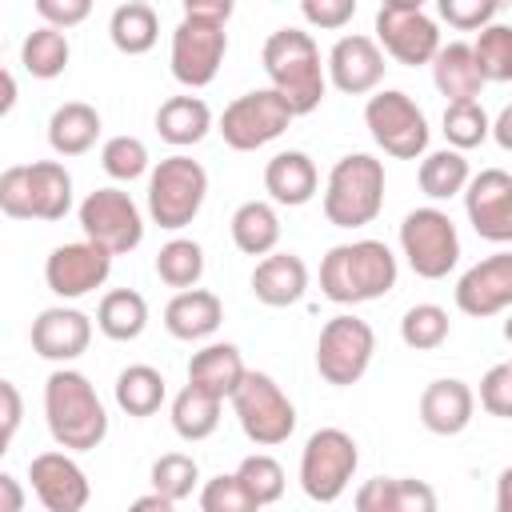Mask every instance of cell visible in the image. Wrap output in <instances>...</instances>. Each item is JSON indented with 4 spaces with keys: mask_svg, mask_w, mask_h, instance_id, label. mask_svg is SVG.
I'll return each instance as SVG.
<instances>
[{
    "mask_svg": "<svg viewBox=\"0 0 512 512\" xmlns=\"http://www.w3.org/2000/svg\"><path fill=\"white\" fill-rule=\"evenodd\" d=\"M356 508L360 512H396V480L392 476H376V480L360 484Z\"/></svg>",
    "mask_w": 512,
    "mask_h": 512,
    "instance_id": "f907efd6",
    "label": "cell"
},
{
    "mask_svg": "<svg viewBox=\"0 0 512 512\" xmlns=\"http://www.w3.org/2000/svg\"><path fill=\"white\" fill-rule=\"evenodd\" d=\"M96 328L108 340H116V344L136 340L148 328V300L136 288H112V292H104L100 304H96Z\"/></svg>",
    "mask_w": 512,
    "mask_h": 512,
    "instance_id": "d6a6232c",
    "label": "cell"
},
{
    "mask_svg": "<svg viewBox=\"0 0 512 512\" xmlns=\"http://www.w3.org/2000/svg\"><path fill=\"white\" fill-rule=\"evenodd\" d=\"M132 508H136V512H148V508H156V512H172L176 504H172V500H168L164 492H156V488H152V496H140V500H136Z\"/></svg>",
    "mask_w": 512,
    "mask_h": 512,
    "instance_id": "6f0895ef",
    "label": "cell"
},
{
    "mask_svg": "<svg viewBox=\"0 0 512 512\" xmlns=\"http://www.w3.org/2000/svg\"><path fill=\"white\" fill-rule=\"evenodd\" d=\"M432 4H436L440 20L448 28H456V32H480L484 24L496 20V12H500L504 0H432Z\"/></svg>",
    "mask_w": 512,
    "mask_h": 512,
    "instance_id": "f6af8a7d",
    "label": "cell"
},
{
    "mask_svg": "<svg viewBox=\"0 0 512 512\" xmlns=\"http://www.w3.org/2000/svg\"><path fill=\"white\" fill-rule=\"evenodd\" d=\"M228 228H232V244L244 256H268L280 244V216H276V208L268 200H244L232 212Z\"/></svg>",
    "mask_w": 512,
    "mask_h": 512,
    "instance_id": "1f68e13d",
    "label": "cell"
},
{
    "mask_svg": "<svg viewBox=\"0 0 512 512\" xmlns=\"http://www.w3.org/2000/svg\"><path fill=\"white\" fill-rule=\"evenodd\" d=\"M260 64L268 84L292 104L296 116L320 108L328 92V64H320V48L304 28H276L260 48Z\"/></svg>",
    "mask_w": 512,
    "mask_h": 512,
    "instance_id": "7a4b0ae2",
    "label": "cell"
},
{
    "mask_svg": "<svg viewBox=\"0 0 512 512\" xmlns=\"http://www.w3.org/2000/svg\"><path fill=\"white\" fill-rule=\"evenodd\" d=\"M68 60H72V44H68L64 28L40 24V28H32V32L24 36V44H20V64H24V72L36 76V80H56V76H64Z\"/></svg>",
    "mask_w": 512,
    "mask_h": 512,
    "instance_id": "e575fe53",
    "label": "cell"
},
{
    "mask_svg": "<svg viewBox=\"0 0 512 512\" xmlns=\"http://www.w3.org/2000/svg\"><path fill=\"white\" fill-rule=\"evenodd\" d=\"M432 84L444 100H480L488 80L480 76L472 44H464V40L440 44V52L432 56Z\"/></svg>",
    "mask_w": 512,
    "mask_h": 512,
    "instance_id": "484cf974",
    "label": "cell"
},
{
    "mask_svg": "<svg viewBox=\"0 0 512 512\" xmlns=\"http://www.w3.org/2000/svg\"><path fill=\"white\" fill-rule=\"evenodd\" d=\"M324 220L332 228H364L384 208V164L368 152H348L324 180Z\"/></svg>",
    "mask_w": 512,
    "mask_h": 512,
    "instance_id": "5b68a950",
    "label": "cell"
},
{
    "mask_svg": "<svg viewBox=\"0 0 512 512\" xmlns=\"http://www.w3.org/2000/svg\"><path fill=\"white\" fill-rule=\"evenodd\" d=\"M496 512H512V464L496 476Z\"/></svg>",
    "mask_w": 512,
    "mask_h": 512,
    "instance_id": "9f6ffc18",
    "label": "cell"
},
{
    "mask_svg": "<svg viewBox=\"0 0 512 512\" xmlns=\"http://www.w3.org/2000/svg\"><path fill=\"white\" fill-rule=\"evenodd\" d=\"M376 356V332L368 320L340 312L332 316L316 336V372L332 388H352L364 380Z\"/></svg>",
    "mask_w": 512,
    "mask_h": 512,
    "instance_id": "8fae6325",
    "label": "cell"
},
{
    "mask_svg": "<svg viewBox=\"0 0 512 512\" xmlns=\"http://www.w3.org/2000/svg\"><path fill=\"white\" fill-rule=\"evenodd\" d=\"M508 4H512V0H508Z\"/></svg>",
    "mask_w": 512,
    "mask_h": 512,
    "instance_id": "be15d7a7",
    "label": "cell"
},
{
    "mask_svg": "<svg viewBox=\"0 0 512 512\" xmlns=\"http://www.w3.org/2000/svg\"><path fill=\"white\" fill-rule=\"evenodd\" d=\"M112 392H116L120 412H128V416H136V420L156 416L160 404H164V396H168L164 376H160L152 364H128V368L116 376V388H112Z\"/></svg>",
    "mask_w": 512,
    "mask_h": 512,
    "instance_id": "d590c367",
    "label": "cell"
},
{
    "mask_svg": "<svg viewBox=\"0 0 512 512\" xmlns=\"http://www.w3.org/2000/svg\"><path fill=\"white\" fill-rule=\"evenodd\" d=\"M376 44L396 64L420 68V64H432V56L440 52V24L424 8H388V4H380Z\"/></svg>",
    "mask_w": 512,
    "mask_h": 512,
    "instance_id": "2e32d148",
    "label": "cell"
},
{
    "mask_svg": "<svg viewBox=\"0 0 512 512\" xmlns=\"http://www.w3.org/2000/svg\"><path fill=\"white\" fill-rule=\"evenodd\" d=\"M292 120H296L292 104L268 84V88H256V92L236 96V100L220 112L216 132L224 136V144H228L232 152H256V148L272 144L276 136H284Z\"/></svg>",
    "mask_w": 512,
    "mask_h": 512,
    "instance_id": "7c38bea8",
    "label": "cell"
},
{
    "mask_svg": "<svg viewBox=\"0 0 512 512\" xmlns=\"http://www.w3.org/2000/svg\"><path fill=\"white\" fill-rule=\"evenodd\" d=\"M224 320V304L208 288H180L164 308V328L172 340H208Z\"/></svg>",
    "mask_w": 512,
    "mask_h": 512,
    "instance_id": "cb8c5ba5",
    "label": "cell"
},
{
    "mask_svg": "<svg viewBox=\"0 0 512 512\" xmlns=\"http://www.w3.org/2000/svg\"><path fill=\"white\" fill-rule=\"evenodd\" d=\"M380 4H388V8H424L428 0H380Z\"/></svg>",
    "mask_w": 512,
    "mask_h": 512,
    "instance_id": "91938a15",
    "label": "cell"
},
{
    "mask_svg": "<svg viewBox=\"0 0 512 512\" xmlns=\"http://www.w3.org/2000/svg\"><path fill=\"white\" fill-rule=\"evenodd\" d=\"M472 180V168L464 160L460 148H436V152H424L420 156V168H416V184L428 200H452V196H464Z\"/></svg>",
    "mask_w": 512,
    "mask_h": 512,
    "instance_id": "4dcf8cb0",
    "label": "cell"
},
{
    "mask_svg": "<svg viewBox=\"0 0 512 512\" xmlns=\"http://www.w3.org/2000/svg\"><path fill=\"white\" fill-rule=\"evenodd\" d=\"M12 104H16V76H12V72H4V100H0V116H8V112H12Z\"/></svg>",
    "mask_w": 512,
    "mask_h": 512,
    "instance_id": "680465c9",
    "label": "cell"
},
{
    "mask_svg": "<svg viewBox=\"0 0 512 512\" xmlns=\"http://www.w3.org/2000/svg\"><path fill=\"white\" fill-rule=\"evenodd\" d=\"M24 508V488L12 472H0V512H20Z\"/></svg>",
    "mask_w": 512,
    "mask_h": 512,
    "instance_id": "db71d44e",
    "label": "cell"
},
{
    "mask_svg": "<svg viewBox=\"0 0 512 512\" xmlns=\"http://www.w3.org/2000/svg\"><path fill=\"white\" fill-rule=\"evenodd\" d=\"M228 56V32L220 20H204V16H184L172 32V52H168V64H172V76L184 84V88H208L220 72Z\"/></svg>",
    "mask_w": 512,
    "mask_h": 512,
    "instance_id": "5bb4252c",
    "label": "cell"
},
{
    "mask_svg": "<svg viewBox=\"0 0 512 512\" xmlns=\"http://www.w3.org/2000/svg\"><path fill=\"white\" fill-rule=\"evenodd\" d=\"M44 420L56 448H68V452H92L108 436L104 400L96 396L92 380L68 364H60L44 380Z\"/></svg>",
    "mask_w": 512,
    "mask_h": 512,
    "instance_id": "6da1fadb",
    "label": "cell"
},
{
    "mask_svg": "<svg viewBox=\"0 0 512 512\" xmlns=\"http://www.w3.org/2000/svg\"><path fill=\"white\" fill-rule=\"evenodd\" d=\"M504 340H508V344H512V316H508V320H504Z\"/></svg>",
    "mask_w": 512,
    "mask_h": 512,
    "instance_id": "94428289",
    "label": "cell"
},
{
    "mask_svg": "<svg viewBox=\"0 0 512 512\" xmlns=\"http://www.w3.org/2000/svg\"><path fill=\"white\" fill-rule=\"evenodd\" d=\"M464 212L480 240L512 244V176L504 168H480L464 188Z\"/></svg>",
    "mask_w": 512,
    "mask_h": 512,
    "instance_id": "e0dca14e",
    "label": "cell"
},
{
    "mask_svg": "<svg viewBox=\"0 0 512 512\" xmlns=\"http://www.w3.org/2000/svg\"><path fill=\"white\" fill-rule=\"evenodd\" d=\"M200 508L204 512H256V500L248 496V488H244V480L236 472H220V476L204 480Z\"/></svg>",
    "mask_w": 512,
    "mask_h": 512,
    "instance_id": "ee69618b",
    "label": "cell"
},
{
    "mask_svg": "<svg viewBox=\"0 0 512 512\" xmlns=\"http://www.w3.org/2000/svg\"><path fill=\"white\" fill-rule=\"evenodd\" d=\"M136 4H148V0H136Z\"/></svg>",
    "mask_w": 512,
    "mask_h": 512,
    "instance_id": "6125c7cd",
    "label": "cell"
},
{
    "mask_svg": "<svg viewBox=\"0 0 512 512\" xmlns=\"http://www.w3.org/2000/svg\"><path fill=\"white\" fill-rule=\"evenodd\" d=\"M316 188H320V172H316V164H312L308 152L288 148V152H276L264 164V192L276 204H284V208L308 204L316 196Z\"/></svg>",
    "mask_w": 512,
    "mask_h": 512,
    "instance_id": "d4e9b609",
    "label": "cell"
},
{
    "mask_svg": "<svg viewBox=\"0 0 512 512\" xmlns=\"http://www.w3.org/2000/svg\"><path fill=\"white\" fill-rule=\"evenodd\" d=\"M452 332V320L440 304H412L400 320V340L412 352H436Z\"/></svg>",
    "mask_w": 512,
    "mask_h": 512,
    "instance_id": "ab89813d",
    "label": "cell"
},
{
    "mask_svg": "<svg viewBox=\"0 0 512 512\" xmlns=\"http://www.w3.org/2000/svg\"><path fill=\"white\" fill-rule=\"evenodd\" d=\"M300 16L320 32H340L356 16V0H300Z\"/></svg>",
    "mask_w": 512,
    "mask_h": 512,
    "instance_id": "7dc6e473",
    "label": "cell"
},
{
    "mask_svg": "<svg viewBox=\"0 0 512 512\" xmlns=\"http://www.w3.org/2000/svg\"><path fill=\"white\" fill-rule=\"evenodd\" d=\"M108 40L116 52L124 56H144L156 48L160 40V20L152 12V4H136V0H124L112 16H108Z\"/></svg>",
    "mask_w": 512,
    "mask_h": 512,
    "instance_id": "836d02e7",
    "label": "cell"
},
{
    "mask_svg": "<svg viewBox=\"0 0 512 512\" xmlns=\"http://www.w3.org/2000/svg\"><path fill=\"white\" fill-rule=\"evenodd\" d=\"M220 408H224L220 396H212L208 388H200V384L188 380V384L172 396V432H176L180 440H188V444L208 440V436L216 432V424H220Z\"/></svg>",
    "mask_w": 512,
    "mask_h": 512,
    "instance_id": "f546056e",
    "label": "cell"
},
{
    "mask_svg": "<svg viewBox=\"0 0 512 512\" xmlns=\"http://www.w3.org/2000/svg\"><path fill=\"white\" fill-rule=\"evenodd\" d=\"M364 124L376 140V148L384 156H396V160H420L428 152V116L424 108L400 92V88H384L376 96H368L364 104Z\"/></svg>",
    "mask_w": 512,
    "mask_h": 512,
    "instance_id": "ba28073f",
    "label": "cell"
},
{
    "mask_svg": "<svg viewBox=\"0 0 512 512\" xmlns=\"http://www.w3.org/2000/svg\"><path fill=\"white\" fill-rule=\"evenodd\" d=\"M156 132L172 148H192L212 132V108L200 96H168L156 108Z\"/></svg>",
    "mask_w": 512,
    "mask_h": 512,
    "instance_id": "f1b7e54d",
    "label": "cell"
},
{
    "mask_svg": "<svg viewBox=\"0 0 512 512\" xmlns=\"http://www.w3.org/2000/svg\"><path fill=\"white\" fill-rule=\"evenodd\" d=\"M400 264L384 240H352L320 260V292L332 304H368L396 288Z\"/></svg>",
    "mask_w": 512,
    "mask_h": 512,
    "instance_id": "3957f363",
    "label": "cell"
},
{
    "mask_svg": "<svg viewBox=\"0 0 512 512\" xmlns=\"http://www.w3.org/2000/svg\"><path fill=\"white\" fill-rule=\"evenodd\" d=\"M152 160H148V148H144V140L140 136H108L104 140V148H100V168L112 176V180H120V184H132V180H140L144 172H152L148 168Z\"/></svg>",
    "mask_w": 512,
    "mask_h": 512,
    "instance_id": "60d3db41",
    "label": "cell"
},
{
    "mask_svg": "<svg viewBox=\"0 0 512 512\" xmlns=\"http://www.w3.org/2000/svg\"><path fill=\"white\" fill-rule=\"evenodd\" d=\"M480 408L488 416L512 420V360L508 364H492L480 376Z\"/></svg>",
    "mask_w": 512,
    "mask_h": 512,
    "instance_id": "bcb514c9",
    "label": "cell"
},
{
    "mask_svg": "<svg viewBox=\"0 0 512 512\" xmlns=\"http://www.w3.org/2000/svg\"><path fill=\"white\" fill-rule=\"evenodd\" d=\"M472 416H476V392L456 376L432 380L420 392V424L432 436H460L472 424Z\"/></svg>",
    "mask_w": 512,
    "mask_h": 512,
    "instance_id": "7402d4cb",
    "label": "cell"
},
{
    "mask_svg": "<svg viewBox=\"0 0 512 512\" xmlns=\"http://www.w3.org/2000/svg\"><path fill=\"white\" fill-rule=\"evenodd\" d=\"M152 488L156 492H164L172 504H180V500H188L192 492H196V484H200V464L188 456V452H164L156 464H152Z\"/></svg>",
    "mask_w": 512,
    "mask_h": 512,
    "instance_id": "b9f144b4",
    "label": "cell"
},
{
    "mask_svg": "<svg viewBox=\"0 0 512 512\" xmlns=\"http://www.w3.org/2000/svg\"><path fill=\"white\" fill-rule=\"evenodd\" d=\"M396 512H436V492L424 480H396Z\"/></svg>",
    "mask_w": 512,
    "mask_h": 512,
    "instance_id": "816d5d0a",
    "label": "cell"
},
{
    "mask_svg": "<svg viewBox=\"0 0 512 512\" xmlns=\"http://www.w3.org/2000/svg\"><path fill=\"white\" fill-rule=\"evenodd\" d=\"M400 252L420 280H444L460 260V232L444 208L424 204L400 220Z\"/></svg>",
    "mask_w": 512,
    "mask_h": 512,
    "instance_id": "9c48e42d",
    "label": "cell"
},
{
    "mask_svg": "<svg viewBox=\"0 0 512 512\" xmlns=\"http://www.w3.org/2000/svg\"><path fill=\"white\" fill-rule=\"evenodd\" d=\"M308 292V264L296 252H268L252 268V296L268 308L300 304Z\"/></svg>",
    "mask_w": 512,
    "mask_h": 512,
    "instance_id": "603a6c76",
    "label": "cell"
},
{
    "mask_svg": "<svg viewBox=\"0 0 512 512\" xmlns=\"http://www.w3.org/2000/svg\"><path fill=\"white\" fill-rule=\"evenodd\" d=\"M28 480H32L36 500H40L48 512H80V508L88 504V496H92L88 476H84V468L72 460L68 448L32 456Z\"/></svg>",
    "mask_w": 512,
    "mask_h": 512,
    "instance_id": "ffe728a7",
    "label": "cell"
},
{
    "mask_svg": "<svg viewBox=\"0 0 512 512\" xmlns=\"http://www.w3.org/2000/svg\"><path fill=\"white\" fill-rule=\"evenodd\" d=\"M32 8L52 28H76L92 16V0H32Z\"/></svg>",
    "mask_w": 512,
    "mask_h": 512,
    "instance_id": "c3c4849f",
    "label": "cell"
},
{
    "mask_svg": "<svg viewBox=\"0 0 512 512\" xmlns=\"http://www.w3.org/2000/svg\"><path fill=\"white\" fill-rule=\"evenodd\" d=\"M100 112L84 100H68L48 116V148L56 156H84L100 140Z\"/></svg>",
    "mask_w": 512,
    "mask_h": 512,
    "instance_id": "83f0119b",
    "label": "cell"
},
{
    "mask_svg": "<svg viewBox=\"0 0 512 512\" xmlns=\"http://www.w3.org/2000/svg\"><path fill=\"white\" fill-rule=\"evenodd\" d=\"M72 208V176L60 160L12 164L0 172V212L8 220H64Z\"/></svg>",
    "mask_w": 512,
    "mask_h": 512,
    "instance_id": "277c9868",
    "label": "cell"
},
{
    "mask_svg": "<svg viewBox=\"0 0 512 512\" xmlns=\"http://www.w3.org/2000/svg\"><path fill=\"white\" fill-rule=\"evenodd\" d=\"M360 464V448L344 428H316L300 452V488L316 504H336Z\"/></svg>",
    "mask_w": 512,
    "mask_h": 512,
    "instance_id": "52a82bcc",
    "label": "cell"
},
{
    "mask_svg": "<svg viewBox=\"0 0 512 512\" xmlns=\"http://www.w3.org/2000/svg\"><path fill=\"white\" fill-rule=\"evenodd\" d=\"M472 52H476V64H480V76L488 84H504L512 80V24H484L472 40Z\"/></svg>",
    "mask_w": 512,
    "mask_h": 512,
    "instance_id": "f35d334b",
    "label": "cell"
},
{
    "mask_svg": "<svg viewBox=\"0 0 512 512\" xmlns=\"http://www.w3.org/2000/svg\"><path fill=\"white\" fill-rule=\"evenodd\" d=\"M204 196H208V172L200 160H192L184 152L164 156L148 172V216L164 232L188 228L200 216Z\"/></svg>",
    "mask_w": 512,
    "mask_h": 512,
    "instance_id": "8992f818",
    "label": "cell"
},
{
    "mask_svg": "<svg viewBox=\"0 0 512 512\" xmlns=\"http://www.w3.org/2000/svg\"><path fill=\"white\" fill-rule=\"evenodd\" d=\"M328 84L344 96H368L380 88L384 80V48L376 44V36H340L328 48Z\"/></svg>",
    "mask_w": 512,
    "mask_h": 512,
    "instance_id": "d6986e66",
    "label": "cell"
},
{
    "mask_svg": "<svg viewBox=\"0 0 512 512\" xmlns=\"http://www.w3.org/2000/svg\"><path fill=\"white\" fill-rule=\"evenodd\" d=\"M236 476L244 480V488H248V496L256 500V508H268V504H276V500L284 496V468H280V460L268 456V452L244 456L240 468H236Z\"/></svg>",
    "mask_w": 512,
    "mask_h": 512,
    "instance_id": "7bdbcfd3",
    "label": "cell"
},
{
    "mask_svg": "<svg viewBox=\"0 0 512 512\" xmlns=\"http://www.w3.org/2000/svg\"><path fill=\"white\" fill-rule=\"evenodd\" d=\"M76 216H80V232L88 240H96L100 248H108L112 256H128L144 240V216H140L136 200L124 188H96V192H88L80 200Z\"/></svg>",
    "mask_w": 512,
    "mask_h": 512,
    "instance_id": "4fadbf2b",
    "label": "cell"
},
{
    "mask_svg": "<svg viewBox=\"0 0 512 512\" xmlns=\"http://www.w3.org/2000/svg\"><path fill=\"white\" fill-rule=\"evenodd\" d=\"M452 296H456V308L464 316H476V320L512 308V248L476 260L456 280V292Z\"/></svg>",
    "mask_w": 512,
    "mask_h": 512,
    "instance_id": "ac0fdd59",
    "label": "cell"
},
{
    "mask_svg": "<svg viewBox=\"0 0 512 512\" xmlns=\"http://www.w3.org/2000/svg\"><path fill=\"white\" fill-rule=\"evenodd\" d=\"M108 272H112V252L88 236L72 244H56L44 260V284L60 300H80L96 292L108 280Z\"/></svg>",
    "mask_w": 512,
    "mask_h": 512,
    "instance_id": "9a60e30c",
    "label": "cell"
},
{
    "mask_svg": "<svg viewBox=\"0 0 512 512\" xmlns=\"http://www.w3.org/2000/svg\"><path fill=\"white\" fill-rule=\"evenodd\" d=\"M20 416H24V400H20V388L12 380H0V452H8L16 428H20Z\"/></svg>",
    "mask_w": 512,
    "mask_h": 512,
    "instance_id": "681fc988",
    "label": "cell"
},
{
    "mask_svg": "<svg viewBox=\"0 0 512 512\" xmlns=\"http://www.w3.org/2000/svg\"><path fill=\"white\" fill-rule=\"evenodd\" d=\"M180 4H184V16H204V20H220V24H228V16L236 8V0H180Z\"/></svg>",
    "mask_w": 512,
    "mask_h": 512,
    "instance_id": "f5cc1de1",
    "label": "cell"
},
{
    "mask_svg": "<svg viewBox=\"0 0 512 512\" xmlns=\"http://www.w3.org/2000/svg\"><path fill=\"white\" fill-rule=\"evenodd\" d=\"M28 336H32V352L40 360L72 364L92 344V316H84L80 308H68V304H52V308H44L32 320V332Z\"/></svg>",
    "mask_w": 512,
    "mask_h": 512,
    "instance_id": "44dd1931",
    "label": "cell"
},
{
    "mask_svg": "<svg viewBox=\"0 0 512 512\" xmlns=\"http://www.w3.org/2000/svg\"><path fill=\"white\" fill-rule=\"evenodd\" d=\"M244 372H248L244 368V356L228 340H212L200 352H192V360H188V380L200 384V388H208L220 400H232V392L240 388Z\"/></svg>",
    "mask_w": 512,
    "mask_h": 512,
    "instance_id": "4316f807",
    "label": "cell"
},
{
    "mask_svg": "<svg viewBox=\"0 0 512 512\" xmlns=\"http://www.w3.org/2000/svg\"><path fill=\"white\" fill-rule=\"evenodd\" d=\"M156 276L168 288H196L200 276H204V248L196 240H188V236L168 240L156 252Z\"/></svg>",
    "mask_w": 512,
    "mask_h": 512,
    "instance_id": "8d00e7d4",
    "label": "cell"
},
{
    "mask_svg": "<svg viewBox=\"0 0 512 512\" xmlns=\"http://www.w3.org/2000/svg\"><path fill=\"white\" fill-rule=\"evenodd\" d=\"M232 412L256 448H276L296 432V404L268 372H244L240 388L232 392Z\"/></svg>",
    "mask_w": 512,
    "mask_h": 512,
    "instance_id": "30bf717a",
    "label": "cell"
},
{
    "mask_svg": "<svg viewBox=\"0 0 512 512\" xmlns=\"http://www.w3.org/2000/svg\"><path fill=\"white\" fill-rule=\"evenodd\" d=\"M492 140H496L504 152H512V104H504L500 116L492 120Z\"/></svg>",
    "mask_w": 512,
    "mask_h": 512,
    "instance_id": "11a10c76",
    "label": "cell"
},
{
    "mask_svg": "<svg viewBox=\"0 0 512 512\" xmlns=\"http://www.w3.org/2000/svg\"><path fill=\"white\" fill-rule=\"evenodd\" d=\"M488 136H492V120H488L480 100H448V108H444V140L452 148L468 152V148H480Z\"/></svg>",
    "mask_w": 512,
    "mask_h": 512,
    "instance_id": "74e56055",
    "label": "cell"
}]
</instances>
